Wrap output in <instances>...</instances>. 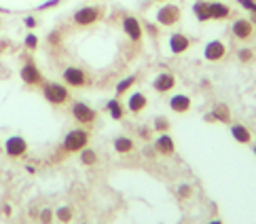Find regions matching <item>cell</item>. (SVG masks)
<instances>
[{
	"label": "cell",
	"instance_id": "cell-5",
	"mask_svg": "<svg viewBox=\"0 0 256 224\" xmlns=\"http://www.w3.org/2000/svg\"><path fill=\"white\" fill-rule=\"evenodd\" d=\"M72 116H74L78 123L89 125L96 121V110L91 108V106H87L85 102H74L72 104Z\"/></svg>",
	"mask_w": 256,
	"mask_h": 224
},
{
	"label": "cell",
	"instance_id": "cell-37",
	"mask_svg": "<svg viewBox=\"0 0 256 224\" xmlns=\"http://www.w3.org/2000/svg\"><path fill=\"white\" fill-rule=\"evenodd\" d=\"M154 2H166V0H154Z\"/></svg>",
	"mask_w": 256,
	"mask_h": 224
},
{
	"label": "cell",
	"instance_id": "cell-1",
	"mask_svg": "<svg viewBox=\"0 0 256 224\" xmlns=\"http://www.w3.org/2000/svg\"><path fill=\"white\" fill-rule=\"evenodd\" d=\"M87 142H89V133L85 129H72V131H68V136L64 138V150L78 152L87 146Z\"/></svg>",
	"mask_w": 256,
	"mask_h": 224
},
{
	"label": "cell",
	"instance_id": "cell-16",
	"mask_svg": "<svg viewBox=\"0 0 256 224\" xmlns=\"http://www.w3.org/2000/svg\"><path fill=\"white\" fill-rule=\"evenodd\" d=\"M170 108H172V112H178V114L188 112V110H190V97L184 95V93L174 95L172 100H170Z\"/></svg>",
	"mask_w": 256,
	"mask_h": 224
},
{
	"label": "cell",
	"instance_id": "cell-25",
	"mask_svg": "<svg viewBox=\"0 0 256 224\" xmlns=\"http://www.w3.org/2000/svg\"><path fill=\"white\" fill-rule=\"evenodd\" d=\"M136 80H138V76H136V74H134V76H127V78H123L121 83L116 85V95H123V93L127 91V89H130V87L136 83Z\"/></svg>",
	"mask_w": 256,
	"mask_h": 224
},
{
	"label": "cell",
	"instance_id": "cell-6",
	"mask_svg": "<svg viewBox=\"0 0 256 224\" xmlns=\"http://www.w3.org/2000/svg\"><path fill=\"white\" fill-rule=\"evenodd\" d=\"M123 32L127 34V38H132L134 42H138L142 38V34H144V28H142V23L136 19L134 15H127V17H123Z\"/></svg>",
	"mask_w": 256,
	"mask_h": 224
},
{
	"label": "cell",
	"instance_id": "cell-13",
	"mask_svg": "<svg viewBox=\"0 0 256 224\" xmlns=\"http://www.w3.org/2000/svg\"><path fill=\"white\" fill-rule=\"evenodd\" d=\"M154 150H157L159 155L172 157L174 152H176V144H174V140L168 136V133H159V138L154 140Z\"/></svg>",
	"mask_w": 256,
	"mask_h": 224
},
{
	"label": "cell",
	"instance_id": "cell-34",
	"mask_svg": "<svg viewBox=\"0 0 256 224\" xmlns=\"http://www.w3.org/2000/svg\"><path fill=\"white\" fill-rule=\"evenodd\" d=\"M60 2V0H49V2H44V4H40V8H49V6H56Z\"/></svg>",
	"mask_w": 256,
	"mask_h": 224
},
{
	"label": "cell",
	"instance_id": "cell-19",
	"mask_svg": "<svg viewBox=\"0 0 256 224\" xmlns=\"http://www.w3.org/2000/svg\"><path fill=\"white\" fill-rule=\"evenodd\" d=\"M212 121H220V123H231V110H228L226 104H216L214 110L210 112Z\"/></svg>",
	"mask_w": 256,
	"mask_h": 224
},
{
	"label": "cell",
	"instance_id": "cell-38",
	"mask_svg": "<svg viewBox=\"0 0 256 224\" xmlns=\"http://www.w3.org/2000/svg\"><path fill=\"white\" fill-rule=\"evenodd\" d=\"M252 150H254V155H256V146H254V148H252Z\"/></svg>",
	"mask_w": 256,
	"mask_h": 224
},
{
	"label": "cell",
	"instance_id": "cell-31",
	"mask_svg": "<svg viewBox=\"0 0 256 224\" xmlns=\"http://www.w3.org/2000/svg\"><path fill=\"white\" fill-rule=\"evenodd\" d=\"M51 218H53V214H51V210H42V214H40V220L47 224V222H51Z\"/></svg>",
	"mask_w": 256,
	"mask_h": 224
},
{
	"label": "cell",
	"instance_id": "cell-35",
	"mask_svg": "<svg viewBox=\"0 0 256 224\" xmlns=\"http://www.w3.org/2000/svg\"><path fill=\"white\" fill-rule=\"evenodd\" d=\"M250 21H252V25H256V13H252V19Z\"/></svg>",
	"mask_w": 256,
	"mask_h": 224
},
{
	"label": "cell",
	"instance_id": "cell-14",
	"mask_svg": "<svg viewBox=\"0 0 256 224\" xmlns=\"http://www.w3.org/2000/svg\"><path fill=\"white\" fill-rule=\"evenodd\" d=\"M22 80L26 85H40L42 83V74L34 64H26L22 68Z\"/></svg>",
	"mask_w": 256,
	"mask_h": 224
},
{
	"label": "cell",
	"instance_id": "cell-20",
	"mask_svg": "<svg viewBox=\"0 0 256 224\" xmlns=\"http://www.w3.org/2000/svg\"><path fill=\"white\" fill-rule=\"evenodd\" d=\"M114 150L121 152V155H127V152L134 150V140L127 138V136H118V138L114 140Z\"/></svg>",
	"mask_w": 256,
	"mask_h": 224
},
{
	"label": "cell",
	"instance_id": "cell-27",
	"mask_svg": "<svg viewBox=\"0 0 256 224\" xmlns=\"http://www.w3.org/2000/svg\"><path fill=\"white\" fill-rule=\"evenodd\" d=\"M142 28H144L146 32H148V34H150V36H152V38H157V36H159V28H157V25H154V23H150V21H146V23H142Z\"/></svg>",
	"mask_w": 256,
	"mask_h": 224
},
{
	"label": "cell",
	"instance_id": "cell-23",
	"mask_svg": "<svg viewBox=\"0 0 256 224\" xmlns=\"http://www.w3.org/2000/svg\"><path fill=\"white\" fill-rule=\"evenodd\" d=\"M96 161H98V155L91 148L80 150V163H83V165H96Z\"/></svg>",
	"mask_w": 256,
	"mask_h": 224
},
{
	"label": "cell",
	"instance_id": "cell-8",
	"mask_svg": "<svg viewBox=\"0 0 256 224\" xmlns=\"http://www.w3.org/2000/svg\"><path fill=\"white\" fill-rule=\"evenodd\" d=\"M168 47H170V51L174 53V55H180V53L188 51L190 40H188L186 34H182V32H174L172 36H170V40H168Z\"/></svg>",
	"mask_w": 256,
	"mask_h": 224
},
{
	"label": "cell",
	"instance_id": "cell-7",
	"mask_svg": "<svg viewBox=\"0 0 256 224\" xmlns=\"http://www.w3.org/2000/svg\"><path fill=\"white\" fill-rule=\"evenodd\" d=\"M231 32H233V36L235 38H240V40H248L252 38V34H254V25L250 19H235L233 25H231Z\"/></svg>",
	"mask_w": 256,
	"mask_h": 224
},
{
	"label": "cell",
	"instance_id": "cell-12",
	"mask_svg": "<svg viewBox=\"0 0 256 224\" xmlns=\"http://www.w3.org/2000/svg\"><path fill=\"white\" fill-rule=\"evenodd\" d=\"M64 80H66L70 87H83L87 83V74L80 68L70 66V68L64 70Z\"/></svg>",
	"mask_w": 256,
	"mask_h": 224
},
{
	"label": "cell",
	"instance_id": "cell-36",
	"mask_svg": "<svg viewBox=\"0 0 256 224\" xmlns=\"http://www.w3.org/2000/svg\"><path fill=\"white\" fill-rule=\"evenodd\" d=\"M210 224H222L220 220H212V222H210Z\"/></svg>",
	"mask_w": 256,
	"mask_h": 224
},
{
	"label": "cell",
	"instance_id": "cell-33",
	"mask_svg": "<svg viewBox=\"0 0 256 224\" xmlns=\"http://www.w3.org/2000/svg\"><path fill=\"white\" fill-rule=\"evenodd\" d=\"M26 25H28V28H34L36 19H34V17H26Z\"/></svg>",
	"mask_w": 256,
	"mask_h": 224
},
{
	"label": "cell",
	"instance_id": "cell-30",
	"mask_svg": "<svg viewBox=\"0 0 256 224\" xmlns=\"http://www.w3.org/2000/svg\"><path fill=\"white\" fill-rule=\"evenodd\" d=\"M36 44H38V38H36L34 34H28V36H26V47H28V49H36Z\"/></svg>",
	"mask_w": 256,
	"mask_h": 224
},
{
	"label": "cell",
	"instance_id": "cell-22",
	"mask_svg": "<svg viewBox=\"0 0 256 224\" xmlns=\"http://www.w3.org/2000/svg\"><path fill=\"white\" fill-rule=\"evenodd\" d=\"M106 110L110 112V116H112L114 121H121L123 114H125L123 106H121V102H118V100H110V102H108V104H106Z\"/></svg>",
	"mask_w": 256,
	"mask_h": 224
},
{
	"label": "cell",
	"instance_id": "cell-18",
	"mask_svg": "<svg viewBox=\"0 0 256 224\" xmlns=\"http://www.w3.org/2000/svg\"><path fill=\"white\" fill-rule=\"evenodd\" d=\"M231 136L235 142H240V144H250V140H252L250 129L246 127V125H240V123H235L231 127Z\"/></svg>",
	"mask_w": 256,
	"mask_h": 224
},
{
	"label": "cell",
	"instance_id": "cell-24",
	"mask_svg": "<svg viewBox=\"0 0 256 224\" xmlns=\"http://www.w3.org/2000/svg\"><path fill=\"white\" fill-rule=\"evenodd\" d=\"M152 129L157 133H168L170 131V121L166 119V116H157L154 123H152Z\"/></svg>",
	"mask_w": 256,
	"mask_h": 224
},
{
	"label": "cell",
	"instance_id": "cell-21",
	"mask_svg": "<svg viewBox=\"0 0 256 224\" xmlns=\"http://www.w3.org/2000/svg\"><path fill=\"white\" fill-rule=\"evenodd\" d=\"M193 13L199 21H210V13H208V2L206 0H197L193 4Z\"/></svg>",
	"mask_w": 256,
	"mask_h": 224
},
{
	"label": "cell",
	"instance_id": "cell-9",
	"mask_svg": "<svg viewBox=\"0 0 256 224\" xmlns=\"http://www.w3.org/2000/svg\"><path fill=\"white\" fill-rule=\"evenodd\" d=\"M174 87H176V76L170 74V72H161L152 80V89L157 93H168V91H172Z\"/></svg>",
	"mask_w": 256,
	"mask_h": 224
},
{
	"label": "cell",
	"instance_id": "cell-4",
	"mask_svg": "<svg viewBox=\"0 0 256 224\" xmlns=\"http://www.w3.org/2000/svg\"><path fill=\"white\" fill-rule=\"evenodd\" d=\"M100 17H102V11H100L98 6H83V8H78V11L74 13V23L91 25V23H96Z\"/></svg>",
	"mask_w": 256,
	"mask_h": 224
},
{
	"label": "cell",
	"instance_id": "cell-29",
	"mask_svg": "<svg viewBox=\"0 0 256 224\" xmlns=\"http://www.w3.org/2000/svg\"><path fill=\"white\" fill-rule=\"evenodd\" d=\"M246 11H250V13H256V0H237Z\"/></svg>",
	"mask_w": 256,
	"mask_h": 224
},
{
	"label": "cell",
	"instance_id": "cell-2",
	"mask_svg": "<svg viewBox=\"0 0 256 224\" xmlns=\"http://www.w3.org/2000/svg\"><path fill=\"white\" fill-rule=\"evenodd\" d=\"M42 95H44V100H47L49 104H56V106L68 102V97H70L68 89L64 85H60V83H47L42 87Z\"/></svg>",
	"mask_w": 256,
	"mask_h": 224
},
{
	"label": "cell",
	"instance_id": "cell-17",
	"mask_svg": "<svg viewBox=\"0 0 256 224\" xmlns=\"http://www.w3.org/2000/svg\"><path fill=\"white\" fill-rule=\"evenodd\" d=\"M146 104H148V100H146V95H144V93H140V91H136V93H132V95H130V100H127V108H130V112L138 114V112H142V110L146 108Z\"/></svg>",
	"mask_w": 256,
	"mask_h": 224
},
{
	"label": "cell",
	"instance_id": "cell-26",
	"mask_svg": "<svg viewBox=\"0 0 256 224\" xmlns=\"http://www.w3.org/2000/svg\"><path fill=\"white\" fill-rule=\"evenodd\" d=\"M237 57H240V61L242 64H248V61H252L254 59V53H252V49H240V53H237Z\"/></svg>",
	"mask_w": 256,
	"mask_h": 224
},
{
	"label": "cell",
	"instance_id": "cell-32",
	"mask_svg": "<svg viewBox=\"0 0 256 224\" xmlns=\"http://www.w3.org/2000/svg\"><path fill=\"white\" fill-rule=\"evenodd\" d=\"M178 193H180V197H188L190 195V186H180Z\"/></svg>",
	"mask_w": 256,
	"mask_h": 224
},
{
	"label": "cell",
	"instance_id": "cell-28",
	"mask_svg": "<svg viewBox=\"0 0 256 224\" xmlns=\"http://www.w3.org/2000/svg\"><path fill=\"white\" fill-rule=\"evenodd\" d=\"M58 218H60L62 222H70V220H72V212H70L68 208H60V210H58Z\"/></svg>",
	"mask_w": 256,
	"mask_h": 224
},
{
	"label": "cell",
	"instance_id": "cell-11",
	"mask_svg": "<svg viewBox=\"0 0 256 224\" xmlns=\"http://www.w3.org/2000/svg\"><path fill=\"white\" fill-rule=\"evenodd\" d=\"M4 150H6V155H8V157H22L24 152L28 150V142H26L22 136H13V138H8V140H6Z\"/></svg>",
	"mask_w": 256,
	"mask_h": 224
},
{
	"label": "cell",
	"instance_id": "cell-15",
	"mask_svg": "<svg viewBox=\"0 0 256 224\" xmlns=\"http://www.w3.org/2000/svg\"><path fill=\"white\" fill-rule=\"evenodd\" d=\"M208 13H210V19L224 21V19H228V15H231V8L224 2H208Z\"/></svg>",
	"mask_w": 256,
	"mask_h": 224
},
{
	"label": "cell",
	"instance_id": "cell-10",
	"mask_svg": "<svg viewBox=\"0 0 256 224\" xmlns=\"http://www.w3.org/2000/svg\"><path fill=\"white\" fill-rule=\"evenodd\" d=\"M224 53H226L224 42H220V40H210L206 44V49H204V57L208 61H218V59L224 57Z\"/></svg>",
	"mask_w": 256,
	"mask_h": 224
},
{
	"label": "cell",
	"instance_id": "cell-3",
	"mask_svg": "<svg viewBox=\"0 0 256 224\" xmlns=\"http://www.w3.org/2000/svg\"><path fill=\"white\" fill-rule=\"evenodd\" d=\"M180 6L176 4H163L159 11H157V23L159 25H166V28H172V25H176L180 21Z\"/></svg>",
	"mask_w": 256,
	"mask_h": 224
}]
</instances>
